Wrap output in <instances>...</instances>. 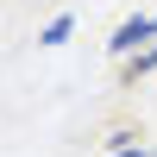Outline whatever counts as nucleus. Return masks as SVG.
I'll return each instance as SVG.
<instances>
[{"label":"nucleus","instance_id":"f03ea898","mask_svg":"<svg viewBox=\"0 0 157 157\" xmlns=\"http://www.w3.org/2000/svg\"><path fill=\"white\" fill-rule=\"evenodd\" d=\"M69 32H75V19L63 13V19H50L44 32H38V44H50V50H57V44H69Z\"/></svg>","mask_w":157,"mask_h":157},{"label":"nucleus","instance_id":"f257e3e1","mask_svg":"<svg viewBox=\"0 0 157 157\" xmlns=\"http://www.w3.org/2000/svg\"><path fill=\"white\" fill-rule=\"evenodd\" d=\"M151 38H157V13H138V19H126L120 32L107 38V50H113V57H132V50H145Z\"/></svg>","mask_w":157,"mask_h":157},{"label":"nucleus","instance_id":"20e7f679","mask_svg":"<svg viewBox=\"0 0 157 157\" xmlns=\"http://www.w3.org/2000/svg\"><path fill=\"white\" fill-rule=\"evenodd\" d=\"M113 157H157V151H145V145H126V151H113Z\"/></svg>","mask_w":157,"mask_h":157},{"label":"nucleus","instance_id":"7ed1b4c3","mask_svg":"<svg viewBox=\"0 0 157 157\" xmlns=\"http://www.w3.org/2000/svg\"><path fill=\"white\" fill-rule=\"evenodd\" d=\"M126 63H132V82H138V75H145V69H157V38H151L145 50H132V57H126Z\"/></svg>","mask_w":157,"mask_h":157}]
</instances>
